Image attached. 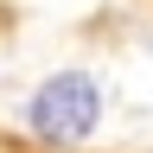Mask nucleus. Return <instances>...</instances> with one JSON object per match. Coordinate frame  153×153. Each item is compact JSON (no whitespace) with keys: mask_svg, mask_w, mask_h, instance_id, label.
<instances>
[{"mask_svg":"<svg viewBox=\"0 0 153 153\" xmlns=\"http://www.w3.org/2000/svg\"><path fill=\"white\" fill-rule=\"evenodd\" d=\"M26 128L45 147H76L102 128V83L89 70H51L26 102Z\"/></svg>","mask_w":153,"mask_h":153,"instance_id":"obj_1","label":"nucleus"}]
</instances>
